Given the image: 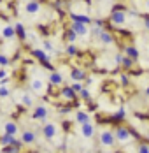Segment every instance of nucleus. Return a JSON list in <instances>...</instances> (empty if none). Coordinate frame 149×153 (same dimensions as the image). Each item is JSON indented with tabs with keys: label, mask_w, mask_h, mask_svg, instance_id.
I'll use <instances>...</instances> for the list:
<instances>
[{
	"label": "nucleus",
	"mask_w": 149,
	"mask_h": 153,
	"mask_svg": "<svg viewBox=\"0 0 149 153\" xmlns=\"http://www.w3.org/2000/svg\"><path fill=\"white\" fill-rule=\"evenodd\" d=\"M21 141H23V144H27V146H32V144H35V141H37V134L33 132V130H23L21 132Z\"/></svg>",
	"instance_id": "11"
},
{
	"label": "nucleus",
	"mask_w": 149,
	"mask_h": 153,
	"mask_svg": "<svg viewBox=\"0 0 149 153\" xmlns=\"http://www.w3.org/2000/svg\"><path fill=\"white\" fill-rule=\"evenodd\" d=\"M148 53H149V44H148Z\"/></svg>",
	"instance_id": "45"
},
{
	"label": "nucleus",
	"mask_w": 149,
	"mask_h": 153,
	"mask_svg": "<svg viewBox=\"0 0 149 153\" xmlns=\"http://www.w3.org/2000/svg\"><path fill=\"white\" fill-rule=\"evenodd\" d=\"M70 28L79 35V37H86L89 33L88 30V25H84V23H79V21H72V25H70Z\"/></svg>",
	"instance_id": "12"
},
{
	"label": "nucleus",
	"mask_w": 149,
	"mask_h": 153,
	"mask_svg": "<svg viewBox=\"0 0 149 153\" xmlns=\"http://www.w3.org/2000/svg\"><path fill=\"white\" fill-rule=\"evenodd\" d=\"M126 14H128V16H139V11H137V9H130Z\"/></svg>",
	"instance_id": "41"
},
{
	"label": "nucleus",
	"mask_w": 149,
	"mask_h": 153,
	"mask_svg": "<svg viewBox=\"0 0 149 153\" xmlns=\"http://www.w3.org/2000/svg\"><path fill=\"white\" fill-rule=\"evenodd\" d=\"M65 55H67V56H77V55H79V48L75 46V42H67V46H65Z\"/></svg>",
	"instance_id": "23"
},
{
	"label": "nucleus",
	"mask_w": 149,
	"mask_h": 153,
	"mask_svg": "<svg viewBox=\"0 0 149 153\" xmlns=\"http://www.w3.org/2000/svg\"><path fill=\"white\" fill-rule=\"evenodd\" d=\"M42 49H44L46 53H49V55H51V53H56V49H55V46H53V42L47 41V39L42 41Z\"/></svg>",
	"instance_id": "28"
},
{
	"label": "nucleus",
	"mask_w": 149,
	"mask_h": 153,
	"mask_svg": "<svg viewBox=\"0 0 149 153\" xmlns=\"http://www.w3.org/2000/svg\"><path fill=\"white\" fill-rule=\"evenodd\" d=\"M30 90H32V93H35V95H44L46 93V81H42L41 77L32 79L30 81Z\"/></svg>",
	"instance_id": "7"
},
{
	"label": "nucleus",
	"mask_w": 149,
	"mask_h": 153,
	"mask_svg": "<svg viewBox=\"0 0 149 153\" xmlns=\"http://www.w3.org/2000/svg\"><path fill=\"white\" fill-rule=\"evenodd\" d=\"M86 72H84V69H81V67H74L72 71H70V79L72 81H84L86 79Z\"/></svg>",
	"instance_id": "16"
},
{
	"label": "nucleus",
	"mask_w": 149,
	"mask_h": 153,
	"mask_svg": "<svg viewBox=\"0 0 149 153\" xmlns=\"http://www.w3.org/2000/svg\"><path fill=\"white\" fill-rule=\"evenodd\" d=\"M58 113H60V114H69V113H70V107H69V106L58 107Z\"/></svg>",
	"instance_id": "39"
},
{
	"label": "nucleus",
	"mask_w": 149,
	"mask_h": 153,
	"mask_svg": "<svg viewBox=\"0 0 149 153\" xmlns=\"http://www.w3.org/2000/svg\"><path fill=\"white\" fill-rule=\"evenodd\" d=\"M60 97L63 100H67V102H74L77 99V92L72 86H63V88H60Z\"/></svg>",
	"instance_id": "9"
},
{
	"label": "nucleus",
	"mask_w": 149,
	"mask_h": 153,
	"mask_svg": "<svg viewBox=\"0 0 149 153\" xmlns=\"http://www.w3.org/2000/svg\"><path fill=\"white\" fill-rule=\"evenodd\" d=\"M125 118H126V111H125L123 107H119L118 111L111 116V120H112V122H123Z\"/></svg>",
	"instance_id": "27"
},
{
	"label": "nucleus",
	"mask_w": 149,
	"mask_h": 153,
	"mask_svg": "<svg viewBox=\"0 0 149 153\" xmlns=\"http://www.w3.org/2000/svg\"><path fill=\"white\" fill-rule=\"evenodd\" d=\"M5 77H9L7 67H2V69H0V79H5Z\"/></svg>",
	"instance_id": "36"
},
{
	"label": "nucleus",
	"mask_w": 149,
	"mask_h": 153,
	"mask_svg": "<svg viewBox=\"0 0 149 153\" xmlns=\"http://www.w3.org/2000/svg\"><path fill=\"white\" fill-rule=\"evenodd\" d=\"M105 27H98V25H93L91 27V30H89V33H91V37L93 39H98V35L102 33V30H104Z\"/></svg>",
	"instance_id": "29"
},
{
	"label": "nucleus",
	"mask_w": 149,
	"mask_h": 153,
	"mask_svg": "<svg viewBox=\"0 0 149 153\" xmlns=\"http://www.w3.org/2000/svg\"><path fill=\"white\" fill-rule=\"evenodd\" d=\"M19 102H21L25 107H32L35 100H33V97H32L30 93H23V95H21V99H19Z\"/></svg>",
	"instance_id": "26"
},
{
	"label": "nucleus",
	"mask_w": 149,
	"mask_h": 153,
	"mask_svg": "<svg viewBox=\"0 0 149 153\" xmlns=\"http://www.w3.org/2000/svg\"><path fill=\"white\" fill-rule=\"evenodd\" d=\"M14 30H16V37L19 39V41H27L28 39V32H27V28H25V25L23 23H16L14 25Z\"/></svg>",
	"instance_id": "18"
},
{
	"label": "nucleus",
	"mask_w": 149,
	"mask_h": 153,
	"mask_svg": "<svg viewBox=\"0 0 149 153\" xmlns=\"http://www.w3.org/2000/svg\"><path fill=\"white\" fill-rule=\"evenodd\" d=\"M11 95V90L7 88V85H0V99H7Z\"/></svg>",
	"instance_id": "32"
},
{
	"label": "nucleus",
	"mask_w": 149,
	"mask_h": 153,
	"mask_svg": "<svg viewBox=\"0 0 149 153\" xmlns=\"http://www.w3.org/2000/svg\"><path fill=\"white\" fill-rule=\"evenodd\" d=\"M4 132L5 134H11V136H18V132H19V125L13 120H9V122L4 123Z\"/></svg>",
	"instance_id": "15"
},
{
	"label": "nucleus",
	"mask_w": 149,
	"mask_h": 153,
	"mask_svg": "<svg viewBox=\"0 0 149 153\" xmlns=\"http://www.w3.org/2000/svg\"><path fill=\"white\" fill-rule=\"evenodd\" d=\"M32 55H33V58L37 62H41L47 71H55V69H53V63H51V56H49V53H46L44 49L33 48V49H32Z\"/></svg>",
	"instance_id": "3"
},
{
	"label": "nucleus",
	"mask_w": 149,
	"mask_h": 153,
	"mask_svg": "<svg viewBox=\"0 0 149 153\" xmlns=\"http://www.w3.org/2000/svg\"><path fill=\"white\" fill-rule=\"evenodd\" d=\"M119 83H121L123 86H128V85H130V77L126 76V74H119Z\"/></svg>",
	"instance_id": "34"
},
{
	"label": "nucleus",
	"mask_w": 149,
	"mask_h": 153,
	"mask_svg": "<svg viewBox=\"0 0 149 153\" xmlns=\"http://www.w3.org/2000/svg\"><path fill=\"white\" fill-rule=\"evenodd\" d=\"M77 97H79V99H83V100H88V99H91V92H89V88H88V86H84L81 92L77 93Z\"/></svg>",
	"instance_id": "30"
},
{
	"label": "nucleus",
	"mask_w": 149,
	"mask_h": 153,
	"mask_svg": "<svg viewBox=\"0 0 149 153\" xmlns=\"http://www.w3.org/2000/svg\"><path fill=\"white\" fill-rule=\"evenodd\" d=\"M49 86H63V74L58 71H51L49 74Z\"/></svg>",
	"instance_id": "13"
},
{
	"label": "nucleus",
	"mask_w": 149,
	"mask_h": 153,
	"mask_svg": "<svg viewBox=\"0 0 149 153\" xmlns=\"http://www.w3.org/2000/svg\"><path fill=\"white\" fill-rule=\"evenodd\" d=\"M91 25H98V27H105V21L104 19H93Z\"/></svg>",
	"instance_id": "40"
},
{
	"label": "nucleus",
	"mask_w": 149,
	"mask_h": 153,
	"mask_svg": "<svg viewBox=\"0 0 149 153\" xmlns=\"http://www.w3.org/2000/svg\"><path fill=\"white\" fill-rule=\"evenodd\" d=\"M148 144H149V143H148Z\"/></svg>",
	"instance_id": "46"
},
{
	"label": "nucleus",
	"mask_w": 149,
	"mask_h": 153,
	"mask_svg": "<svg viewBox=\"0 0 149 153\" xmlns=\"http://www.w3.org/2000/svg\"><path fill=\"white\" fill-rule=\"evenodd\" d=\"M126 19H128L126 11H123V9H119V7H116V9L111 13V16H109V21H111L114 27H118V28L126 25Z\"/></svg>",
	"instance_id": "4"
},
{
	"label": "nucleus",
	"mask_w": 149,
	"mask_h": 153,
	"mask_svg": "<svg viewBox=\"0 0 149 153\" xmlns=\"http://www.w3.org/2000/svg\"><path fill=\"white\" fill-rule=\"evenodd\" d=\"M14 141H16V136H11V134H2L0 136V146L4 148V146H11V144H14Z\"/></svg>",
	"instance_id": "21"
},
{
	"label": "nucleus",
	"mask_w": 149,
	"mask_h": 153,
	"mask_svg": "<svg viewBox=\"0 0 149 153\" xmlns=\"http://www.w3.org/2000/svg\"><path fill=\"white\" fill-rule=\"evenodd\" d=\"M63 39H65L67 42H75V41L79 39V35H77V33L72 30V28H69V30L63 32Z\"/></svg>",
	"instance_id": "24"
},
{
	"label": "nucleus",
	"mask_w": 149,
	"mask_h": 153,
	"mask_svg": "<svg viewBox=\"0 0 149 153\" xmlns=\"http://www.w3.org/2000/svg\"><path fill=\"white\" fill-rule=\"evenodd\" d=\"M70 21H79V23H84V25H91V23H93V18H89L88 14L72 13V14H70Z\"/></svg>",
	"instance_id": "17"
},
{
	"label": "nucleus",
	"mask_w": 149,
	"mask_h": 153,
	"mask_svg": "<svg viewBox=\"0 0 149 153\" xmlns=\"http://www.w3.org/2000/svg\"><path fill=\"white\" fill-rule=\"evenodd\" d=\"M2 37H4L5 41H13L16 37L14 25H13V27H11V25H4V27H2Z\"/></svg>",
	"instance_id": "19"
},
{
	"label": "nucleus",
	"mask_w": 149,
	"mask_h": 153,
	"mask_svg": "<svg viewBox=\"0 0 149 153\" xmlns=\"http://www.w3.org/2000/svg\"><path fill=\"white\" fill-rule=\"evenodd\" d=\"M9 65H11V58H9V55L0 53V67H9Z\"/></svg>",
	"instance_id": "31"
},
{
	"label": "nucleus",
	"mask_w": 149,
	"mask_h": 153,
	"mask_svg": "<svg viewBox=\"0 0 149 153\" xmlns=\"http://www.w3.org/2000/svg\"><path fill=\"white\" fill-rule=\"evenodd\" d=\"M116 143H118V141H116V136H114L112 130H109V128L100 130V134H98V144H100L102 148H114Z\"/></svg>",
	"instance_id": "1"
},
{
	"label": "nucleus",
	"mask_w": 149,
	"mask_h": 153,
	"mask_svg": "<svg viewBox=\"0 0 149 153\" xmlns=\"http://www.w3.org/2000/svg\"><path fill=\"white\" fill-rule=\"evenodd\" d=\"M42 134H44V137L47 141H53V139L58 136V125L56 123H44V127H42Z\"/></svg>",
	"instance_id": "6"
},
{
	"label": "nucleus",
	"mask_w": 149,
	"mask_h": 153,
	"mask_svg": "<svg viewBox=\"0 0 149 153\" xmlns=\"http://www.w3.org/2000/svg\"><path fill=\"white\" fill-rule=\"evenodd\" d=\"M41 9H42V5H41V2L39 0H28L27 4H25V13L30 16H35L41 13Z\"/></svg>",
	"instance_id": "10"
},
{
	"label": "nucleus",
	"mask_w": 149,
	"mask_h": 153,
	"mask_svg": "<svg viewBox=\"0 0 149 153\" xmlns=\"http://www.w3.org/2000/svg\"><path fill=\"white\" fill-rule=\"evenodd\" d=\"M135 62L137 60H134V58H130V56H123V62H121V67L125 69V71H130V69H134V65H135Z\"/></svg>",
	"instance_id": "25"
},
{
	"label": "nucleus",
	"mask_w": 149,
	"mask_h": 153,
	"mask_svg": "<svg viewBox=\"0 0 149 153\" xmlns=\"http://www.w3.org/2000/svg\"><path fill=\"white\" fill-rule=\"evenodd\" d=\"M142 25H144V28H146V32H149V14L142 18Z\"/></svg>",
	"instance_id": "37"
},
{
	"label": "nucleus",
	"mask_w": 149,
	"mask_h": 153,
	"mask_svg": "<svg viewBox=\"0 0 149 153\" xmlns=\"http://www.w3.org/2000/svg\"><path fill=\"white\" fill-rule=\"evenodd\" d=\"M21 150L14 146V144H11V146H4V153H19Z\"/></svg>",
	"instance_id": "33"
},
{
	"label": "nucleus",
	"mask_w": 149,
	"mask_h": 153,
	"mask_svg": "<svg viewBox=\"0 0 149 153\" xmlns=\"http://www.w3.org/2000/svg\"><path fill=\"white\" fill-rule=\"evenodd\" d=\"M144 93H146V97H149V85L146 86V90H144Z\"/></svg>",
	"instance_id": "43"
},
{
	"label": "nucleus",
	"mask_w": 149,
	"mask_h": 153,
	"mask_svg": "<svg viewBox=\"0 0 149 153\" xmlns=\"http://www.w3.org/2000/svg\"><path fill=\"white\" fill-rule=\"evenodd\" d=\"M98 42L102 44V46H112L114 42H116V39H114V35H112V32L104 28L102 33L98 35Z\"/></svg>",
	"instance_id": "8"
},
{
	"label": "nucleus",
	"mask_w": 149,
	"mask_h": 153,
	"mask_svg": "<svg viewBox=\"0 0 149 153\" xmlns=\"http://www.w3.org/2000/svg\"><path fill=\"white\" fill-rule=\"evenodd\" d=\"M83 83H84V86H91V85L95 83V79H93V77H91V76H86V79H84Z\"/></svg>",
	"instance_id": "38"
},
{
	"label": "nucleus",
	"mask_w": 149,
	"mask_h": 153,
	"mask_svg": "<svg viewBox=\"0 0 149 153\" xmlns=\"http://www.w3.org/2000/svg\"><path fill=\"white\" fill-rule=\"evenodd\" d=\"M32 118H33V120H37V122L46 123V122H47V118H49V109H47L44 104L35 106V107H33V111H32Z\"/></svg>",
	"instance_id": "5"
},
{
	"label": "nucleus",
	"mask_w": 149,
	"mask_h": 153,
	"mask_svg": "<svg viewBox=\"0 0 149 153\" xmlns=\"http://www.w3.org/2000/svg\"><path fill=\"white\" fill-rule=\"evenodd\" d=\"M146 141H148V143H149V132H148V134H146Z\"/></svg>",
	"instance_id": "44"
},
{
	"label": "nucleus",
	"mask_w": 149,
	"mask_h": 153,
	"mask_svg": "<svg viewBox=\"0 0 149 153\" xmlns=\"http://www.w3.org/2000/svg\"><path fill=\"white\" fill-rule=\"evenodd\" d=\"M137 153H149V144H148V143H142V144H139Z\"/></svg>",
	"instance_id": "35"
},
{
	"label": "nucleus",
	"mask_w": 149,
	"mask_h": 153,
	"mask_svg": "<svg viewBox=\"0 0 149 153\" xmlns=\"http://www.w3.org/2000/svg\"><path fill=\"white\" fill-rule=\"evenodd\" d=\"M123 51H125V55L126 56H130V58H134V60H139V56H140V53H139V49L132 44H126V46H123Z\"/></svg>",
	"instance_id": "20"
},
{
	"label": "nucleus",
	"mask_w": 149,
	"mask_h": 153,
	"mask_svg": "<svg viewBox=\"0 0 149 153\" xmlns=\"http://www.w3.org/2000/svg\"><path fill=\"white\" fill-rule=\"evenodd\" d=\"M114 136H116V141H118L119 144H126V143H130V141L135 137L134 132H132L130 128L123 127V125H118V127L114 128Z\"/></svg>",
	"instance_id": "2"
},
{
	"label": "nucleus",
	"mask_w": 149,
	"mask_h": 153,
	"mask_svg": "<svg viewBox=\"0 0 149 153\" xmlns=\"http://www.w3.org/2000/svg\"><path fill=\"white\" fill-rule=\"evenodd\" d=\"M75 122L79 123V125H84V123H88V122H91V118H89V114L88 113H84V111H77L75 113Z\"/></svg>",
	"instance_id": "22"
},
{
	"label": "nucleus",
	"mask_w": 149,
	"mask_h": 153,
	"mask_svg": "<svg viewBox=\"0 0 149 153\" xmlns=\"http://www.w3.org/2000/svg\"><path fill=\"white\" fill-rule=\"evenodd\" d=\"M81 134H83V137H86V139H93V136H95V125L91 122L81 125Z\"/></svg>",
	"instance_id": "14"
},
{
	"label": "nucleus",
	"mask_w": 149,
	"mask_h": 153,
	"mask_svg": "<svg viewBox=\"0 0 149 153\" xmlns=\"http://www.w3.org/2000/svg\"><path fill=\"white\" fill-rule=\"evenodd\" d=\"M58 150H60V153H65L67 150H69V148H67V144H60V148H58Z\"/></svg>",
	"instance_id": "42"
}]
</instances>
